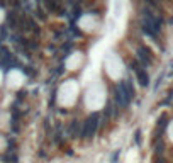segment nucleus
I'll use <instances>...</instances> for the list:
<instances>
[{"instance_id":"obj_10","label":"nucleus","mask_w":173,"mask_h":163,"mask_svg":"<svg viewBox=\"0 0 173 163\" xmlns=\"http://www.w3.org/2000/svg\"><path fill=\"white\" fill-rule=\"evenodd\" d=\"M143 131H141V129H136V131H134V144H136V146H139V144H141V139H143Z\"/></svg>"},{"instance_id":"obj_11","label":"nucleus","mask_w":173,"mask_h":163,"mask_svg":"<svg viewBox=\"0 0 173 163\" xmlns=\"http://www.w3.org/2000/svg\"><path fill=\"white\" fill-rule=\"evenodd\" d=\"M119 156H121V151H119V149H117V151H114V153H112V156H111V163H117Z\"/></svg>"},{"instance_id":"obj_1","label":"nucleus","mask_w":173,"mask_h":163,"mask_svg":"<svg viewBox=\"0 0 173 163\" xmlns=\"http://www.w3.org/2000/svg\"><path fill=\"white\" fill-rule=\"evenodd\" d=\"M100 129V112H92L88 117L83 121V129H82V139L88 141L92 139L97 131Z\"/></svg>"},{"instance_id":"obj_12","label":"nucleus","mask_w":173,"mask_h":163,"mask_svg":"<svg viewBox=\"0 0 173 163\" xmlns=\"http://www.w3.org/2000/svg\"><path fill=\"white\" fill-rule=\"evenodd\" d=\"M154 163H168V161L165 160L163 156H156V158H154Z\"/></svg>"},{"instance_id":"obj_14","label":"nucleus","mask_w":173,"mask_h":163,"mask_svg":"<svg viewBox=\"0 0 173 163\" xmlns=\"http://www.w3.org/2000/svg\"><path fill=\"white\" fill-rule=\"evenodd\" d=\"M171 75H173V66H171Z\"/></svg>"},{"instance_id":"obj_7","label":"nucleus","mask_w":173,"mask_h":163,"mask_svg":"<svg viewBox=\"0 0 173 163\" xmlns=\"http://www.w3.org/2000/svg\"><path fill=\"white\" fill-rule=\"evenodd\" d=\"M122 87H124L126 94H127V97L132 100L136 97V90H134V85H132V80L131 78H126V80H122Z\"/></svg>"},{"instance_id":"obj_6","label":"nucleus","mask_w":173,"mask_h":163,"mask_svg":"<svg viewBox=\"0 0 173 163\" xmlns=\"http://www.w3.org/2000/svg\"><path fill=\"white\" fill-rule=\"evenodd\" d=\"M102 116H104V117L107 119V121L116 119L117 116H119V107L114 104V100H107V104H105V109H104Z\"/></svg>"},{"instance_id":"obj_9","label":"nucleus","mask_w":173,"mask_h":163,"mask_svg":"<svg viewBox=\"0 0 173 163\" xmlns=\"http://www.w3.org/2000/svg\"><path fill=\"white\" fill-rule=\"evenodd\" d=\"M36 17L39 20H43V22L48 20V15H46V10L43 9V7H36Z\"/></svg>"},{"instance_id":"obj_2","label":"nucleus","mask_w":173,"mask_h":163,"mask_svg":"<svg viewBox=\"0 0 173 163\" xmlns=\"http://www.w3.org/2000/svg\"><path fill=\"white\" fill-rule=\"evenodd\" d=\"M127 66H129V70L134 73V77H136V80L138 83L143 87V89H146V87H149V73L146 72V68H143L141 65L136 61V58L134 60H129L127 61Z\"/></svg>"},{"instance_id":"obj_3","label":"nucleus","mask_w":173,"mask_h":163,"mask_svg":"<svg viewBox=\"0 0 173 163\" xmlns=\"http://www.w3.org/2000/svg\"><path fill=\"white\" fill-rule=\"evenodd\" d=\"M136 61L143 68H148V66H151L154 63V53L146 44H139L136 48Z\"/></svg>"},{"instance_id":"obj_4","label":"nucleus","mask_w":173,"mask_h":163,"mask_svg":"<svg viewBox=\"0 0 173 163\" xmlns=\"http://www.w3.org/2000/svg\"><path fill=\"white\" fill-rule=\"evenodd\" d=\"M112 100L119 109H127L131 106V102H132V100L127 97V94H126L124 87H122V82H119L112 89Z\"/></svg>"},{"instance_id":"obj_8","label":"nucleus","mask_w":173,"mask_h":163,"mask_svg":"<svg viewBox=\"0 0 173 163\" xmlns=\"http://www.w3.org/2000/svg\"><path fill=\"white\" fill-rule=\"evenodd\" d=\"M2 161L3 163H19V156H17L15 151H7L2 156Z\"/></svg>"},{"instance_id":"obj_5","label":"nucleus","mask_w":173,"mask_h":163,"mask_svg":"<svg viewBox=\"0 0 173 163\" xmlns=\"http://www.w3.org/2000/svg\"><path fill=\"white\" fill-rule=\"evenodd\" d=\"M82 129H83V121H78V119H71L66 126V131L71 139H82Z\"/></svg>"},{"instance_id":"obj_15","label":"nucleus","mask_w":173,"mask_h":163,"mask_svg":"<svg viewBox=\"0 0 173 163\" xmlns=\"http://www.w3.org/2000/svg\"><path fill=\"white\" fill-rule=\"evenodd\" d=\"M166 2H173V0H166Z\"/></svg>"},{"instance_id":"obj_13","label":"nucleus","mask_w":173,"mask_h":163,"mask_svg":"<svg viewBox=\"0 0 173 163\" xmlns=\"http://www.w3.org/2000/svg\"><path fill=\"white\" fill-rule=\"evenodd\" d=\"M7 5V2H5V0H0V7H5Z\"/></svg>"}]
</instances>
